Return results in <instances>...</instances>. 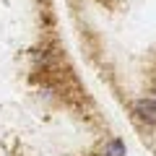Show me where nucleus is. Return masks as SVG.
Here are the masks:
<instances>
[{
  "instance_id": "f257e3e1",
  "label": "nucleus",
  "mask_w": 156,
  "mask_h": 156,
  "mask_svg": "<svg viewBox=\"0 0 156 156\" xmlns=\"http://www.w3.org/2000/svg\"><path fill=\"white\" fill-rule=\"evenodd\" d=\"M130 117L143 130H156V99L154 96H138L130 101Z\"/></svg>"
},
{
  "instance_id": "f03ea898",
  "label": "nucleus",
  "mask_w": 156,
  "mask_h": 156,
  "mask_svg": "<svg viewBox=\"0 0 156 156\" xmlns=\"http://www.w3.org/2000/svg\"><path fill=\"white\" fill-rule=\"evenodd\" d=\"M99 156H128V143H125L120 135H112L101 143V151Z\"/></svg>"
},
{
  "instance_id": "7ed1b4c3",
  "label": "nucleus",
  "mask_w": 156,
  "mask_h": 156,
  "mask_svg": "<svg viewBox=\"0 0 156 156\" xmlns=\"http://www.w3.org/2000/svg\"><path fill=\"white\" fill-rule=\"evenodd\" d=\"M31 62L37 68H50L52 62H55V55H52L50 50H37V52H31Z\"/></svg>"
},
{
  "instance_id": "20e7f679",
  "label": "nucleus",
  "mask_w": 156,
  "mask_h": 156,
  "mask_svg": "<svg viewBox=\"0 0 156 156\" xmlns=\"http://www.w3.org/2000/svg\"><path fill=\"white\" fill-rule=\"evenodd\" d=\"M151 96H154V99H156V86H154V94H151Z\"/></svg>"
}]
</instances>
